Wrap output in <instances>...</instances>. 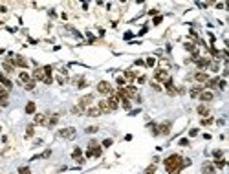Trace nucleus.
Wrapping results in <instances>:
<instances>
[{
	"label": "nucleus",
	"mask_w": 229,
	"mask_h": 174,
	"mask_svg": "<svg viewBox=\"0 0 229 174\" xmlns=\"http://www.w3.org/2000/svg\"><path fill=\"white\" fill-rule=\"evenodd\" d=\"M152 88H154V90H156V92H160V90H161V86H160V84H158V83H156V81H154V83H152Z\"/></svg>",
	"instance_id": "c03bdc74"
},
{
	"label": "nucleus",
	"mask_w": 229,
	"mask_h": 174,
	"mask_svg": "<svg viewBox=\"0 0 229 174\" xmlns=\"http://www.w3.org/2000/svg\"><path fill=\"white\" fill-rule=\"evenodd\" d=\"M59 136H61V137H64V139H73V137L77 136V132H75V128H73V127H70V128H64V130H61V132H59Z\"/></svg>",
	"instance_id": "423d86ee"
},
{
	"label": "nucleus",
	"mask_w": 229,
	"mask_h": 174,
	"mask_svg": "<svg viewBox=\"0 0 229 174\" xmlns=\"http://www.w3.org/2000/svg\"><path fill=\"white\" fill-rule=\"evenodd\" d=\"M46 114H35V125H46Z\"/></svg>",
	"instance_id": "412c9836"
},
{
	"label": "nucleus",
	"mask_w": 229,
	"mask_h": 174,
	"mask_svg": "<svg viewBox=\"0 0 229 174\" xmlns=\"http://www.w3.org/2000/svg\"><path fill=\"white\" fill-rule=\"evenodd\" d=\"M33 79H35V81H44V79H46L44 68H35V70H33Z\"/></svg>",
	"instance_id": "9b49d317"
},
{
	"label": "nucleus",
	"mask_w": 229,
	"mask_h": 174,
	"mask_svg": "<svg viewBox=\"0 0 229 174\" xmlns=\"http://www.w3.org/2000/svg\"><path fill=\"white\" fill-rule=\"evenodd\" d=\"M86 116L88 117H99L101 116V112H99L97 106H90V108H86Z\"/></svg>",
	"instance_id": "2eb2a0df"
},
{
	"label": "nucleus",
	"mask_w": 229,
	"mask_h": 174,
	"mask_svg": "<svg viewBox=\"0 0 229 174\" xmlns=\"http://www.w3.org/2000/svg\"><path fill=\"white\" fill-rule=\"evenodd\" d=\"M145 174H156V163H152V165H148L145 169Z\"/></svg>",
	"instance_id": "7c9ffc66"
},
{
	"label": "nucleus",
	"mask_w": 229,
	"mask_h": 174,
	"mask_svg": "<svg viewBox=\"0 0 229 174\" xmlns=\"http://www.w3.org/2000/svg\"><path fill=\"white\" fill-rule=\"evenodd\" d=\"M185 50H189V51H194V50H196V46H194L192 42H185Z\"/></svg>",
	"instance_id": "c9c22d12"
},
{
	"label": "nucleus",
	"mask_w": 229,
	"mask_h": 174,
	"mask_svg": "<svg viewBox=\"0 0 229 174\" xmlns=\"http://www.w3.org/2000/svg\"><path fill=\"white\" fill-rule=\"evenodd\" d=\"M165 88H167V92H169L170 96H174V94H176V90H174V84H172V79L165 81Z\"/></svg>",
	"instance_id": "4be33fe9"
},
{
	"label": "nucleus",
	"mask_w": 229,
	"mask_h": 174,
	"mask_svg": "<svg viewBox=\"0 0 229 174\" xmlns=\"http://www.w3.org/2000/svg\"><path fill=\"white\" fill-rule=\"evenodd\" d=\"M202 172L204 174H216V171H214V165L213 163H204V167H202Z\"/></svg>",
	"instance_id": "dca6fc26"
},
{
	"label": "nucleus",
	"mask_w": 229,
	"mask_h": 174,
	"mask_svg": "<svg viewBox=\"0 0 229 174\" xmlns=\"http://www.w3.org/2000/svg\"><path fill=\"white\" fill-rule=\"evenodd\" d=\"M214 158H216V159H218V158H222V156H224V152H222V150H216V152H214Z\"/></svg>",
	"instance_id": "a18cd8bd"
},
{
	"label": "nucleus",
	"mask_w": 229,
	"mask_h": 174,
	"mask_svg": "<svg viewBox=\"0 0 229 174\" xmlns=\"http://www.w3.org/2000/svg\"><path fill=\"white\" fill-rule=\"evenodd\" d=\"M213 165H216L218 169H224V167H226V161H224V159H218V161H214Z\"/></svg>",
	"instance_id": "72a5a7b5"
},
{
	"label": "nucleus",
	"mask_w": 229,
	"mask_h": 174,
	"mask_svg": "<svg viewBox=\"0 0 229 174\" xmlns=\"http://www.w3.org/2000/svg\"><path fill=\"white\" fill-rule=\"evenodd\" d=\"M194 79H196L198 83H207L209 75L205 74V72H198V74H194Z\"/></svg>",
	"instance_id": "aec40b11"
},
{
	"label": "nucleus",
	"mask_w": 229,
	"mask_h": 174,
	"mask_svg": "<svg viewBox=\"0 0 229 174\" xmlns=\"http://www.w3.org/2000/svg\"><path fill=\"white\" fill-rule=\"evenodd\" d=\"M11 62H13L15 66H20V68H26V66H28V62H26V59H22L20 55H15Z\"/></svg>",
	"instance_id": "4468645a"
},
{
	"label": "nucleus",
	"mask_w": 229,
	"mask_h": 174,
	"mask_svg": "<svg viewBox=\"0 0 229 174\" xmlns=\"http://www.w3.org/2000/svg\"><path fill=\"white\" fill-rule=\"evenodd\" d=\"M196 112H198L200 116H209V114H211V112H209V108L205 106V105H200V106L196 108Z\"/></svg>",
	"instance_id": "b1692460"
},
{
	"label": "nucleus",
	"mask_w": 229,
	"mask_h": 174,
	"mask_svg": "<svg viewBox=\"0 0 229 174\" xmlns=\"http://www.w3.org/2000/svg\"><path fill=\"white\" fill-rule=\"evenodd\" d=\"M72 158H73L77 163H84L83 152H81V149H79V147H75V149H73V152H72Z\"/></svg>",
	"instance_id": "ddd939ff"
},
{
	"label": "nucleus",
	"mask_w": 229,
	"mask_h": 174,
	"mask_svg": "<svg viewBox=\"0 0 229 174\" xmlns=\"http://www.w3.org/2000/svg\"><path fill=\"white\" fill-rule=\"evenodd\" d=\"M123 88V94H125L128 99H136L138 97V88L132 86V84H126V86H121Z\"/></svg>",
	"instance_id": "7ed1b4c3"
},
{
	"label": "nucleus",
	"mask_w": 229,
	"mask_h": 174,
	"mask_svg": "<svg viewBox=\"0 0 229 174\" xmlns=\"http://www.w3.org/2000/svg\"><path fill=\"white\" fill-rule=\"evenodd\" d=\"M158 134L160 136H169L170 134V121H165L158 127Z\"/></svg>",
	"instance_id": "6e6552de"
},
{
	"label": "nucleus",
	"mask_w": 229,
	"mask_h": 174,
	"mask_svg": "<svg viewBox=\"0 0 229 174\" xmlns=\"http://www.w3.org/2000/svg\"><path fill=\"white\" fill-rule=\"evenodd\" d=\"M92 101H94V96H83L81 99H79V105H77V106H79V108H81V110L84 112L86 108H90Z\"/></svg>",
	"instance_id": "20e7f679"
},
{
	"label": "nucleus",
	"mask_w": 229,
	"mask_h": 174,
	"mask_svg": "<svg viewBox=\"0 0 229 174\" xmlns=\"http://www.w3.org/2000/svg\"><path fill=\"white\" fill-rule=\"evenodd\" d=\"M0 83H2V86H4L6 90H11V86H13V84H11V81L6 77L4 74H0Z\"/></svg>",
	"instance_id": "6ab92c4d"
},
{
	"label": "nucleus",
	"mask_w": 229,
	"mask_h": 174,
	"mask_svg": "<svg viewBox=\"0 0 229 174\" xmlns=\"http://www.w3.org/2000/svg\"><path fill=\"white\" fill-rule=\"evenodd\" d=\"M26 114H35V103L33 101H29L26 105Z\"/></svg>",
	"instance_id": "cd10ccee"
},
{
	"label": "nucleus",
	"mask_w": 229,
	"mask_h": 174,
	"mask_svg": "<svg viewBox=\"0 0 229 174\" xmlns=\"http://www.w3.org/2000/svg\"><path fill=\"white\" fill-rule=\"evenodd\" d=\"M196 64H198V68H207L211 62H209L207 59H196Z\"/></svg>",
	"instance_id": "a878e982"
},
{
	"label": "nucleus",
	"mask_w": 229,
	"mask_h": 174,
	"mask_svg": "<svg viewBox=\"0 0 229 174\" xmlns=\"http://www.w3.org/2000/svg\"><path fill=\"white\" fill-rule=\"evenodd\" d=\"M154 64H156V59H154V57L147 59V66H154Z\"/></svg>",
	"instance_id": "58836bf2"
},
{
	"label": "nucleus",
	"mask_w": 229,
	"mask_h": 174,
	"mask_svg": "<svg viewBox=\"0 0 229 174\" xmlns=\"http://www.w3.org/2000/svg\"><path fill=\"white\" fill-rule=\"evenodd\" d=\"M117 84H121V86H123V84H125V79H123V77H117Z\"/></svg>",
	"instance_id": "49530a36"
},
{
	"label": "nucleus",
	"mask_w": 229,
	"mask_h": 174,
	"mask_svg": "<svg viewBox=\"0 0 229 174\" xmlns=\"http://www.w3.org/2000/svg\"><path fill=\"white\" fill-rule=\"evenodd\" d=\"M97 108H99V112L101 114H110L112 110H110V106H108V103H106V99H103V101H99L97 103Z\"/></svg>",
	"instance_id": "f8f14e48"
},
{
	"label": "nucleus",
	"mask_w": 229,
	"mask_h": 174,
	"mask_svg": "<svg viewBox=\"0 0 229 174\" xmlns=\"http://www.w3.org/2000/svg\"><path fill=\"white\" fill-rule=\"evenodd\" d=\"M202 92H204V88H202V86H194V88L191 90V97H198Z\"/></svg>",
	"instance_id": "bb28decb"
},
{
	"label": "nucleus",
	"mask_w": 229,
	"mask_h": 174,
	"mask_svg": "<svg viewBox=\"0 0 229 174\" xmlns=\"http://www.w3.org/2000/svg\"><path fill=\"white\" fill-rule=\"evenodd\" d=\"M180 145H182V147H187V145H189V139H187V137L180 139Z\"/></svg>",
	"instance_id": "79ce46f5"
},
{
	"label": "nucleus",
	"mask_w": 229,
	"mask_h": 174,
	"mask_svg": "<svg viewBox=\"0 0 229 174\" xmlns=\"http://www.w3.org/2000/svg\"><path fill=\"white\" fill-rule=\"evenodd\" d=\"M211 123H213V117H205V119L202 121V125H204V127H207V125H211Z\"/></svg>",
	"instance_id": "a19ab883"
},
{
	"label": "nucleus",
	"mask_w": 229,
	"mask_h": 174,
	"mask_svg": "<svg viewBox=\"0 0 229 174\" xmlns=\"http://www.w3.org/2000/svg\"><path fill=\"white\" fill-rule=\"evenodd\" d=\"M121 101H123V108H125V110H130V106H132V105H130V99H121Z\"/></svg>",
	"instance_id": "f704fd0d"
},
{
	"label": "nucleus",
	"mask_w": 229,
	"mask_h": 174,
	"mask_svg": "<svg viewBox=\"0 0 229 174\" xmlns=\"http://www.w3.org/2000/svg\"><path fill=\"white\" fill-rule=\"evenodd\" d=\"M101 156V147L97 141H90L88 143V150H86V158H99Z\"/></svg>",
	"instance_id": "f03ea898"
},
{
	"label": "nucleus",
	"mask_w": 229,
	"mask_h": 174,
	"mask_svg": "<svg viewBox=\"0 0 229 174\" xmlns=\"http://www.w3.org/2000/svg\"><path fill=\"white\" fill-rule=\"evenodd\" d=\"M97 92H99V94H108V96H112V94H114L112 86H110L106 81H101V83L97 84Z\"/></svg>",
	"instance_id": "39448f33"
},
{
	"label": "nucleus",
	"mask_w": 229,
	"mask_h": 174,
	"mask_svg": "<svg viewBox=\"0 0 229 174\" xmlns=\"http://www.w3.org/2000/svg\"><path fill=\"white\" fill-rule=\"evenodd\" d=\"M2 53H4V50H2V48H0V55H2Z\"/></svg>",
	"instance_id": "09e8293b"
},
{
	"label": "nucleus",
	"mask_w": 229,
	"mask_h": 174,
	"mask_svg": "<svg viewBox=\"0 0 229 174\" xmlns=\"http://www.w3.org/2000/svg\"><path fill=\"white\" fill-rule=\"evenodd\" d=\"M123 79H125V81H134V79H136V72H132V70H126L125 74H123Z\"/></svg>",
	"instance_id": "393cba45"
},
{
	"label": "nucleus",
	"mask_w": 229,
	"mask_h": 174,
	"mask_svg": "<svg viewBox=\"0 0 229 174\" xmlns=\"http://www.w3.org/2000/svg\"><path fill=\"white\" fill-rule=\"evenodd\" d=\"M33 134H35V127H33V125H29V127L26 128V136H28V137H31Z\"/></svg>",
	"instance_id": "2f4dec72"
},
{
	"label": "nucleus",
	"mask_w": 229,
	"mask_h": 174,
	"mask_svg": "<svg viewBox=\"0 0 229 174\" xmlns=\"http://www.w3.org/2000/svg\"><path fill=\"white\" fill-rule=\"evenodd\" d=\"M24 88H26V90H33V88H35V81H29V83H26V84H24Z\"/></svg>",
	"instance_id": "473e14b6"
},
{
	"label": "nucleus",
	"mask_w": 229,
	"mask_h": 174,
	"mask_svg": "<svg viewBox=\"0 0 229 174\" xmlns=\"http://www.w3.org/2000/svg\"><path fill=\"white\" fill-rule=\"evenodd\" d=\"M112 143H114V141H112V139L108 137V139H104V141H103V147H104V149H108V147H110Z\"/></svg>",
	"instance_id": "ea45409f"
},
{
	"label": "nucleus",
	"mask_w": 229,
	"mask_h": 174,
	"mask_svg": "<svg viewBox=\"0 0 229 174\" xmlns=\"http://www.w3.org/2000/svg\"><path fill=\"white\" fill-rule=\"evenodd\" d=\"M97 130H99L97 127H88V128H86V132H88V134H95Z\"/></svg>",
	"instance_id": "4c0bfd02"
},
{
	"label": "nucleus",
	"mask_w": 229,
	"mask_h": 174,
	"mask_svg": "<svg viewBox=\"0 0 229 174\" xmlns=\"http://www.w3.org/2000/svg\"><path fill=\"white\" fill-rule=\"evenodd\" d=\"M161 22V17H154V24H160Z\"/></svg>",
	"instance_id": "de8ad7c7"
},
{
	"label": "nucleus",
	"mask_w": 229,
	"mask_h": 174,
	"mask_svg": "<svg viewBox=\"0 0 229 174\" xmlns=\"http://www.w3.org/2000/svg\"><path fill=\"white\" fill-rule=\"evenodd\" d=\"M182 156L180 154H170L169 158L165 159V169H167V172L169 171H172V169H176V167H182L183 169V165H182Z\"/></svg>",
	"instance_id": "f257e3e1"
},
{
	"label": "nucleus",
	"mask_w": 229,
	"mask_h": 174,
	"mask_svg": "<svg viewBox=\"0 0 229 174\" xmlns=\"http://www.w3.org/2000/svg\"><path fill=\"white\" fill-rule=\"evenodd\" d=\"M19 81H20V83H24V84H26V83H29V75H28L26 72H20V75H19Z\"/></svg>",
	"instance_id": "c756f323"
},
{
	"label": "nucleus",
	"mask_w": 229,
	"mask_h": 174,
	"mask_svg": "<svg viewBox=\"0 0 229 174\" xmlns=\"http://www.w3.org/2000/svg\"><path fill=\"white\" fill-rule=\"evenodd\" d=\"M218 81H220L218 77H214V79H207V83H205V86H207V88H214V86L218 84Z\"/></svg>",
	"instance_id": "c85d7f7f"
},
{
	"label": "nucleus",
	"mask_w": 229,
	"mask_h": 174,
	"mask_svg": "<svg viewBox=\"0 0 229 174\" xmlns=\"http://www.w3.org/2000/svg\"><path fill=\"white\" fill-rule=\"evenodd\" d=\"M154 77H156V81H163V83L170 79V77H169V72H167V70H163V68H161V70H158V72L154 74Z\"/></svg>",
	"instance_id": "9d476101"
},
{
	"label": "nucleus",
	"mask_w": 229,
	"mask_h": 174,
	"mask_svg": "<svg viewBox=\"0 0 229 174\" xmlns=\"http://www.w3.org/2000/svg\"><path fill=\"white\" fill-rule=\"evenodd\" d=\"M7 101H9V94H7V90L0 84V106H6Z\"/></svg>",
	"instance_id": "1a4fd4ad"
},
{
	"label": "nucleus",
	"mask_w": 229,
	"mask_h": 174,
	"mask_svg": "<svg viewBox=\"0 0 229 174\" xmlns=\"http://www.w3.org/2000/svg\"><path fill=\"white\" fill-rule=\"evenodd\" d=\"M106 103H108L110 110H117V106H119V97L116 96V94H112V96L106 99Z\"/></svg>",
	"instance_id": "0eeeda50"
},
{
	"label": "nucleus",
	"mask_w": 229,
	"mask_h": 174,
	"mask_svg": "<svg viewBox=\"0 0 229 174\" xmlns=\"http://www.w3.org/2000/svg\"><path fill=\"white\" fill-rule=\"evenodd\" d=\"M218 88H222V90L226 88V81H224V79H220V81H218Z\"/></svg>",
	"instance_id": "37998d69"
},
{
	"label": "nucleus",
	"mask_w": 229,
	"mask_h": 174,
	"mask_svg": "<svg viewBox=\"0 0 229 174\" xmlns=\"http://www.w3.org/2000/svg\"><path fill=\"white\" fill-rule=\"evenodd\" d=\"M19 174H31V171H29V167H20Z\"/></svg>",
	"instance_id": "e433bc0d"
},
{
	"label": "nucleus",
	"mask_w": 229,
	"mask_h": 174,
	"mask_svg": "<svg viewBox=\"0 0 229 174\" xmlns=\"http://www.w3.org/2000/svg\"><path fill=\"white\" fill-rule=\"evenodd\" d=\"M2 68H4L7 74H13V72H15V64H13L11 60H4V62H2Z\"/></svg>",
	"instance_id": "a211bd4d"
},
{
	"label": "nucleus",
	"mask_w": 229,
	"mask_h": 174,
	"mask_svg": "<svg viewBox=\"0 0 229 174\" xmlns=\"http://www.w3.org/2000/svg\"><path fill=\"white\" fill-rule=\"evenodd\" d=\"M200 101H204V103H211L213 99H214V96H213V92H202L200 94Z\"/></svg>",
	"instance_id": "f3484780"
},
{
	"label": "nucleus",
	"mask_w": 229,
	"mask_h": 174,
	"mask_svg": "<svg viewBox=\"0 0 229 174\" xmlns=\"http://www.w3.org/2000/svg\"><path fill=\"white\" fill-rule=\"evenodd\" d=\"M57 123H59V114H53V116L46 121V127H53V125H57Z\"/></svg>",
	"instance_id": "5701e85b"
}]
</instances>
